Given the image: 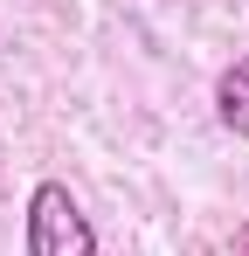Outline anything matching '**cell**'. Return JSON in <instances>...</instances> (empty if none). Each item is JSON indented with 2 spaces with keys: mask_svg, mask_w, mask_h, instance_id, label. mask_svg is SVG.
Returning <instances> with one entry per match:
<instances>
[{
  "mask_svg": "<svg viewBox=\"0 0 249 256\" xmlns=\"http://www.w3.org/2000/svg\"><path fill=\"white\" fill-rule=\"evenodd\" d=\"M28 256H97V228L62 180H42L28 194Z\"/></svg>",
  "mask_w": 249,
  "mask_h": 256,
  "instance_id": "obj_1",
  "label": "cell"
},
{
  "mask_svg": "<svg viewBox=\"0 0 249 256\" xmlns=\"http://www.w3.org/2000/svg\"><path fill=\"white\" fill-rule=\"evenodd\" d=\"M214 118L236 132V138H249V62H228L214 76Z\"/></svg>",
  "mask_w": 249,
  "mask_h": 256,
  "instance_id": "obj_2",
  "label": "cell"
},
{
  "mask_svg": "<svg viewBox=\"0 0 249 256\" xmlns=\"http://www.w3.org/2000/svg\"><path fill=\"white\" fill-rule=\"evenodd\" d=\"M236 256H249V222H242V236H236Z\"/></svg>",
  "mask_w": 249,
  "mask_h": 256,
  "instance_id": "obj_3",
  "label": "cell"
}]
</instances>
